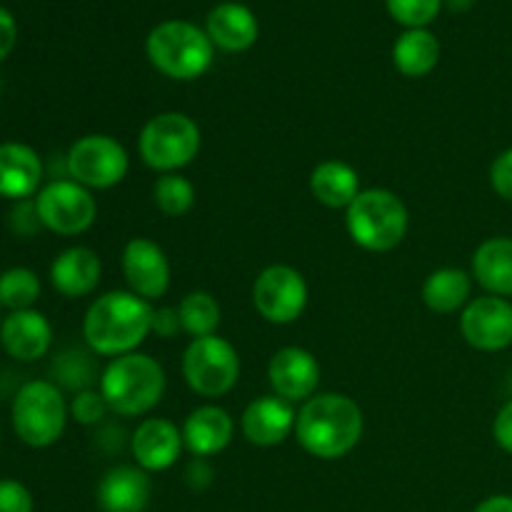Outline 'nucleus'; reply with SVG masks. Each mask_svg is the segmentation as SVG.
<instances>
[{
  "label": "nucleus",
  "mask_w": 512,
  "mask_h": 512,
  "mask_svg": "<svg viewBox=\"0 0 512 512\" xmlns=\"http://www.w3.org/2000/svg\"><path fill=\"white\" fill-rule=\"evenodd\" d=\"M180 315L178 308H158L153 310V333L160 338H175L180 333Z\"/></svg>",
  "instance_id": "obj_38"
},
{
  "label": "nucleus",
  "mask_w": 512,
  "mask_h": 512,
  "mask_svg": "<svg viewBox=\"0 0 512 512\" xmlns=\"http://www.w3.org/2000/svg\"><path fill=\"white\" fill-rule=\"evenodd\" d=\"M40 298V278L30 268H8L0 273V305L8 313L30 310Z\"/></svg>",
  "instance_id": "obj_28"
},
{
  "label": "nucleus",
  "mask_w": 512,
  "mask_h": 512,
  "mask_svg": "<svg viewBox=\"0 0 512 512\" xmlns=\"http://www.w3.org/2000/svg\"><path fill=\"white\" fill-rule=\"evenodd\" d=\"M148 473L133 465H118L100 478L95 500L103 512H145L150 503Z\"/></svg>",
  "instance_id": "obj_20"
},
{
  "label": "nucleus",
  "mask_w": 512,
  "mask_h": 512,
  "mask_svg": "<svg viewBox=\"0 0 512 512\" xmlns=\"http://www.w3.org/2000/svg\"><path fill=\"white\" fill-rule=\"evenodd\" d=\"M98 390L110 413L120 418H138L150 413L165 395V370L145 353H128L113 358L100 373Z\"/></svg>",
  "instance_id": "obj_3"
},
{
  "label": "nucleus",
  "mask_w": 512,
  "mask_h": 512,
  "mask_svg": "<svg viewBox=\"0 0 512 512\" xmlns=\"http://www.w3.org/2000/svg\"><path fill=\"white\" fill-rule=\"evenodd\" d=\"M43 160L25 143H0V198L28 200L38 195L43 183Z\"/></svg>",
  "instance_id": "obj_18"
},
{
  "label": "nucleus",
  "mask_w": 512,
  "mask_h": 512,
  "mask_svg": "<svg viewBox=\"0 0 512 512\" xmlns=\"http://www.w3.org/2000/svg\"><path fill=\"white\" fill-rule=\"evenodd\" d=\"M473 278L488 295L512 298V238L498 235L478 245L473 255Z\"/></svg>",
  "instance_id": "obj_23"
},
{
  "label": "nucleus",
  "mask_w": 512,
  "mask_h": 512,
  "mask_svg": "<svg viewBox=\"0 0 512 512\" xmlns=\"http://www.w3.org/2000/svg\"><path fill=\"white\" fill-rule=\"evenodd\" d=\"M295 413L293 403L278 398V395H263V398L253 400L248 408L243 410L240 418V430L243 438L250 445L258 448H275V445L285 443L290 433H295Z\"/></svg>",
  "instance_id": "obj_16"
},
{
  "label": "nucleus",
  "mask_w": 512,
  "mask_h": 512,
  "mask_svg": "<svg viewBox=\"0 0 512 512\" xmlns=\"http://www.w3.org/2000/svg\"><path fill=\"white\" fill-rule=\"evenodd\" d=\"M103 263L98 253L83 245L63 250L55 255L50 263V285L58 290L63 298H85L100 285Z\"/></svg>",
  "instance_id": "obj_21"
},
{
  "label": "nucleus",
  "mask_w": 512,
  "mask_h": 512,
  "mask_svg": "<svg viewBox=\"0 0 512 512\" xmlns=\"http://www.w3.org/2000/svg\"><path fill=\"white\" fill-rule=\"evenodd\" d=\"M270 388L288 403H305L320 385V365L310 350L290 348L278 350L268 363Z\"/></svg>",
  "instance_id": "obj_14"
},
{
  "label": "nucleus",
  "mask_w": 512,
  "mask_h": 512,
  "mask_svg": "<svg viewBox=\"0 0 512 512\" xmlns=\"http://www.w3.org/2000/svg\"><path fill=\"white\" fill-rule=\"evenodd\" d=\"M348 235L368 253H388L408 235L410 215L403 200L385 188H368L345 210Z\"/></svg>",
  "instance_id": "obj_5"
},
{
  "label": "nucleus",
  "mask_w": 512,
  "mask_h": 512,
  "mask_svg": "<svg viewBox=\"0 0 512 512\" xmlns=\"http://www.w3.org/2000/svg\"><path fill=\"white\" fill-rule=\"evenodd\" d=\"M70 418V405L53 380H30L13 398L10 420L18 440L28 448L43 450L58 443Z\"/></svg>",
  "instance_id": "obj_6"
},
{
  "label": "nucleus",
  "mask_w": 512,
  "mask_h": 512,
  "mask_svg": "<svg viewBox=\"0 0 512 512\" xmlns=\"http://www.w3.org/2000/svg\"><path fill=\"white\" fill-rule=\"evenodd\" d=\"M0 313H3V305H0ZM0 323H3V318H0Z\"/></svg>",
  "instance_id": "obj_42"
},
{
  "label": "nucleus",
  "mask_w": 512,
  "mask_h": 512,
  "mask_svg": "<svg viewBox=\"0 0 512 512\" xmlns=\"http://www.w3.org/2000/svg\"><path fill=\"white\" fill-rule=\"evenodd\" d=\"M0 512H33V493L20 480H0Z\"/></svg>",
  "instance_id": "obj_33"
},
{
  "label": "nucleus",
  "mask_w": 512,
  "mask_h": 512,
  "mask_svg": "<svg viewBox=\"0 0 512 512\" xmlns=\"http://www.w3.org/2000/svg\"><path fill=\"white\" fill-rule=\"evenodd\" d=\"M310 193L325 208H350L360 190V175L343 160H325L310 173Z\"/></svg>",
  "instance_id": "obj_24"
},
{
  "label": "nucleus",
  "mask_w": 512,
  "mask_h": 512,
  "mask_svg": "<svg viewBox=\"0 0 512 512\" xmlns=\"http://www.w3.org/2000/svg\"><path fill=\"white\" fill-rule=\"evenodd\" d=\"M470 293H473V275L460 268L433 270L423 283V303L440 315L463 310L470 303Z\"/></svg>",
  "instance_id": "obj_26"
},
{
  "label": "nucleus",
  "mask_w": 512,
  "mask_h": 512,
  "mask_svg": "<svg viewBox=\"0 0 512 512\" xmlns=\"http://www.w3.org/2000/svg\"><path fill=\"white\" fill-rule=\"evenodd\" d=\"M365 418L360 405L343 393H323L305 400L295 420L300 448L318 460H340L358 448Z\"/></svg>",
  "instance_id": "obj_2"
},
{
  "label": "nucleus",
  "mask_w": 512,
  "mask_h": 512,
  "mask_svg": "<svg viewBox=\"0 0 512 512\" xmlns=\"http://www.w3.org/2000/svg\"><path fill=\"white\" fill-rule=\"evenodd\" d=\"M150 65L170 80H198L213 65L215 45L205 28L190 20H163L145 40Z\"/></svg>",
  "instance_id": "obj_4"
},
{
  "label": "nucleus",
  "mask_w": 512,
  "mask_h": 512,
  "mask_svg": "<svg viewBox=\"0 0 512 512\" xmlns=\"http://www.w3.org/2000/svg\"><path fill=\"white\" fill-rule=\"evenodd\" d=\"M308 295L303 273L290 265H270L253 283L255 310L275 325L295 323L308 305Z\"/></svg>",
  "instance_id": "obj_11"
},
{
  "label": "nucleus",
  "mask_w": 512,
  "mask_h": 512,
  "mask_svg": "<svg viewBox=\"0 0 512 512\" xmlns=\"http://www.w3.org/2000/svg\"><path fill=\"white\" fill-rule=\"evenodd\" d=\"M200 143H203V135L190 115L165 110L143 125L138 150L148 168L165 175L178 173L180 168L193 163L200 153Z\"/></svg>",
  "instance_id": "obj_7"
},
{
  "label": "nucleus",
  "mask_w": 512,
  "mask_h": 512,
  "mask_svg": "<svg viewBox=\"0 0 512 512\" xmlns=\"http://www.w3.org/2000/svg\"><path fill=\"white\" fill-rule=\"evenodd\" d=\"M65 168L70 180L88 190H108L123 183L130 170V158L123 143H118L113 135L93 133L70 145Z\"/></svg>",
  "instance_id": "obj_9"
},
{
  "label": "nucleus",
  "mask_w": 512,
  "mask_h": 512,
  "mask_svg": "<svg viewBox=\"0 0 512 512\" xmlns=\"http://www.w3.org/2000/svg\"><path fill=\"white\" fill-rule=\"evenodd\" d=\"M178 315L180 328L193 340L215 335L220 328V305L205 290H193V293L185 295L178 305Z\"/></svg>",
  "instance_id": "obj_27"
},
{
  "label": "nucleus",
  "mask_w": 512,
  "mask_h": 512,
  "mask_svg": "<svg viewBox=\"0 0 512 512\" xmlns=\"http://www.w3.org/2000/svg\"><path fill=\"white\" fill-rule=\"evenodd\" d=\"M153 305L130 290H110L90 303L83 318V338L95 355L120 358L138 353L153 333Z\"/></svg>",
  "instance_id": "obj_1"
},
{
  "label": "nucleus",
  "mask_w": 512,
  "mask_h": 512,
  "mask_svg": "<svg viewBox=\"0 0 512 512\" xmlns=\"http://www.w3.org/2000/svg\"><path fill=\"white\" fill-rule=\"evenodd\" d=\"M153 200L158 210L168 218H180L195 205V185L180 173H165L155 180Z\"/></svg>",
  "instance_id": "obj_29"
},
{
  "label": "nucleus",
  "mask_w": 512,
  "mask_h": 512,
  "mask_svg": "<svg viewBox=\"0 0 512 512\" xmlns=\"http://www.w3.org/2000/svg\"><path fill=\"white\" fill-rule=\"evenodd\" d=\"M205 33L223 53H245L258 43L260 23L248 5L220 3L208 13Z\"/></svg>",
  "instance_id": "obj_19"
},
{
  "label": "nucleus",
  "mask_w": 512,
  "mask_h": 512,
  "mask_svg": "<svg viewBox=\"0 0 512 512\" xmlns=\"http://www.w3.org/2000/svg\"><path fill=\"white\" fill-rule=\"evenodd\" d=\"M183 448V430L168 418H145L130 435V453L145 473L170 470L178 463Z\"/></svg>",
  "instance_id": "obj_15"
},
{
  "label": "nucleus",
  "mask_w": 512,
  "mask_h": 512,
  "mask_svg": "<svg viewBox=\"0 0 512 512\" xmlns=\"http://www.w3.org/2000/svg\"><path fill=\"white\" fill-rule=\"evenodd\" d=\"M10 228H13V233L23 235V238L25 235H35L43 228L38 208H35V198L18 200V203H15V208L10 210Z\"/></svg>",
  "instance_id": "obj_34"
},
{
  "label": "nucleus",
  "mask_w": 512,
  "mask_h": 512,
  "mask_svg": "<svg viewBox=\"0 0 512 512\" xmlns=\"http://www.w3.org/2000/svg\"><path fill=\"white\" fill-rule=\"evenodd\" d=\"M95 380V365L93 358L83 350H65L55 358L53 363V383L58 388L73 390V393H80V390L93 388Z\"/></svg>",
  "instance_id": "obj_30"
},
{
  "label": "nucleus",
  "mask_w": 512,
  "mask_h": 512,
  "mask_svg": "<svg viewBox=\"0 0 512 512\" xmlns=\"http://www.w3.org/2000/svg\"><path fill=\"white\" fill-rule=\"evenodd\" d=\"M235 433L230 413L220 405H200L185 418L183 443L195 458H210L223 453Z\"/></svg>",
  "instance_id": "obj_22"
},
{
  "label": "nucleus",
  "mask_w": 512,
  "mask_h": 512,
  "mask_svg": "<svg viewBox=\"0 0 512 512\" xmlns=\"http://www.w3.org/2000/svg\"><path fill=\"white\" fill-rule=\"evenodd\" d=\"M460 333L470 348L480 353H500L512 345L510 298L483 295L470 300L460 313Z\"/></svg>",
  "instance_id": "obj_12"
},
{
  "label": "nucleus",
  "mask_w": 512,
  "mask_h": 512,
  "mask_svg": "<svg viewBox=\"0 0 512 512\" xmlns=\"http://www.w3.org/2000/svg\"><path fill=\"white\" fill-rule=\"evenodd\" d=\"M123 278L130 293L143 300H158L170 288V263L165 250L150 238H133L123 248Z\"/></svg>",
  "instance_id": "obj_13"
},
{
  "label": "nucleus",
  "mask_w": 512,
  "mask_h": 512,
  "mask_svg": "<svg viewBox=\"0 0 512 512\" xmlns=\"http://www.w3.org/2000/svg\"><path fill=\"white\" fill-rule=\"evenodd\" d=\"M490 185L500 198L512 203V148L503 150L490 165Z\"/></svg>",
  "instance_id": "obj_35"
},
{
  "label": "nucleus",
  "mask_w": 512,
  "mask_h": 512,
  "mask_svg": "<svg viewBox=\"0 0 512 512\" xmlns=\"http://www.w3.org/2000/svg\"><path fill=\"white\" fill-rule=\"evenodd\" d=\"M385 8L405 30L428 28L443 10V0H385Z\"/></svg>",
  "instance_id": "obj_31"
},
{
  "label": "nucleus",
  "mask_w": 512,
  "mask_h": 512,
  "mask_svg": "<svg viewBox=\"0 0 512 512\" xmlns=\"http://www.w3.org/2000/svg\"><path fill=\"white\" fill-rule=\"evenodd\" d=\"M0 345L5 353L20 363H35L45 358L53 345V328L40 310H15L0 323Z\"/></svg>",
  "instance_id": "obj_17"
},
{
  "label": "nucleus",
  "mask_w": 512,
  "mask_h": 512,
  "mask_svg": "<svg viewBox=\"0 0 512 512\" xmlns=\"http://www.w3.org/2000/svg\"><path fill=\"white\" fill-rule=\"evenodd\" d=\"M440 40L428 28H410L395 40L393 63L405 78H425L438 68Z\"/></svg>",
  "instance_id": "obj_25"
},
{
  "label": "nucleus",
  "mask_w": 512,
  "mask_h": 512,
  "mask_svg": "<svg viewBox=\"0 0 512 512\" xmlns=\"http://www.w3.org/2000/svg\"><path fill=\"white\" fill-rule=\"evenodd\" d=\"M185 480H188V485L193 490H205L210 485V480H213V468L205 463V458H195L188 465V470H185Z\"/></svg>",
  "instance_id": "obj_39"
},
{
  "label": "nucleus",
  "mask_w": 512,
  "mask_h": 512,
  "mask_svg": "<svg viewBox=\"0 0 512 512\" xmlns=\"http://www.w3.org/2000/svg\"><path fill=\"white\" fill-rule=\"evenodd\" d=\"M15 43H18V23H15L13 13L0 5V63L13 53Z\"/></svg>",
  "instance_id": "obj_37"
},
{
  "label": "nucleus",
  "mask_w": 512,
  "mask_h": 512,
  "mask_svg": "<svg viewBox=\"0 0 512 512\" xmlns=\"http://www.w3.org/2000/svg\"><path fill=\"white\" fill-rule=\"evenodd\" d=\"M183 378L200 398H220L230 393L240 378L238 350L218 333L190 340L183 353Z\"/></svg>",
  "instance_id": "obj_8"
},
{
  "label": "nucleus",
  "mask_w": 512,
  "mask_h": 512,
  "mask_svg": "<svg viewBox=\"0 0 512 512\" xmlns=\"http://www.w3.org/2000/svg\"><path fill=\"white\" fill-rule=\"evenodd\" d=\"M493 438L503 453L512 455V398L498 410V415H495Z\"/></svg>",
  "instance_id": "obj_36"
},
{
  "label": "nucleus",
  "mask_w": 512,
  "mask_h": 512,
  "mask_svg": "<svg viewBox=\"0 0 512 512\" xmlns=\"http://www.w3.org/2000/svg\"><path fill=\"white\" fill-rule=\"evenodd\" d=\"M443 3L448 5L453 13H468V10L475 5V0H443Z\"/></svg>",
  "instance_id": "obj_41"
},
{
  "label": "nucleus",
  "mask_w": 512,
  "mask_h": 512,
  "mask_svg": "<svg viewBox=\"0 0 512 512\" xmlns=\"http://www.w3.org/2000/svg\"><path fill=\"white\" fill-rule=\"evenodd\" d=\"M108 413L110 408L100 390H80V393H75V398L70 400V418L80 425L103 423Z\"/></svg>",
  "instance_id": "obj_32"
},
{
  "label": "nucleus",
  "mask_w": 512,
  "mask_h": 512,
  "mask_svg": "<svg viewBox=\"0 0 512 512\" xmlns=\"http://www.w3.org/2000/svg\"><path fill=\"white\" fill-rule=\"evenodd\" d=\"M473 512H512V495H490Z\"/></svg>",
  "instance_id": "obj_40"
},
{
  "label": "nucleus",
  "mask_w": 512,
  "mask_h": 512,
  "mask_svg": "<svg viewBox=\"0 0 512 512\" xmlns=\"http://www.w3.org/2000/svg\"><path fill=\"white\" fill-rule=\"evenodd\" d=\"M40 223L55 235H80L98 218V203L85 185L63 178L43 185L35 195Z\"/></svg>",
  "instance_id": "obj_10"
}]
</instances>
